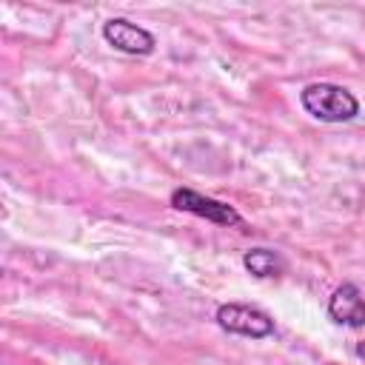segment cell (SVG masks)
I'll return each mask as SVG.
<instances>
[{
    "label": "cell",
    "mask_w": 365,
    "mask_h": 365,
    "mask_svg": "<svg viewBox=\"0 0 365 365\" xmlns=\"http://www.w3.org/2000/svg\"><path fill=\"white\" fill-rule=\"evenodd\" d=\"M103 37L108 46H114L123 54H151L157 40L151 31H145L143 26L123 20V17H111L103 23Z\"/></svg>",
    "instance_id": "4"
},
{
    "label": "cell",
    "mask_w": 365,
    "mask_h": 365,
    "mask_svg": "<svg viewBox=\"0 0 365 365\" xmlns=\"http://www.w3.org/2000/svg\"><path fill=\"white\" fill-rule=\"evenodd\" d=\"M302 108L322 123H348L359 114L356 97L336 83H311L299 94Z\"/></svg>",
    "instance_id": "1"
},
{
    "label": "cell",
    "mask_w": 365,
    "mask_h": 365,
    "mask_svg": "<svg viewBox=\"0 0 365 365\" xmlns=\"http://www.w3.org/2000/svg\"><path fill=\"white\" fill-rule=\"evenodd\" d=\"M171 205L177 211H188V214H197V217H205L208 222H217V225H240L242 217L240 211H234L231 205L220 202V200H211V197H202L191 188H177L171 194Z\"/></svg>",
    "instance_id": "3"
},
{
    "label": "cell",
    "mask_w": 365,
    "mask_h": 365,
    "mask_svg": "<svg viewBox=\"0 0 365 365\" xmlns=\"http://www.w3.org/2000/svg\"><path fill=\"white\" fill-rule=\"evenodd\" d=\"M217 325L228 334H240V336H251V339H262L268 334H274V319L254 308V305H240V302H228L217 308Z\"/></svg>",
    "instance_id": "2"
},
{
    "label": "cell",
    "mask_w": 365,
    "mask_h": 365,
    "mask_svg": "<svg viewBox=\"0 0 365 365\" xmlns=\"http://www.w3.org/2000/svg\"><path fill=\"white\" fill-rule=\"evenodd\" d=\"M242 265L248 268V274H254L259 279L282 277V271H285V259L277 251H271V248H251V251H245Z\"/></svg>",
    "instance_id": "6"
},
{
    "label": "cell",
    "mask_w": 365,
    "mask_h": 365,
    "mask_svg": "<svg viewBox=\"0 0 365 365\" xmlns=\"http://www.w3.org/2000/svg\"><path fill=\"white\" fill-rule=\"evenodd\" d=\"M328 314L339 325L365 328V291H359L354 282H342L328 299Z\"/></svg>",
    "instance_id": "5"
},
{
    "label": "cell",
    "mask_w": 365,
    "mask_h": 365,
    "mask_svg": "<svg viewBox=\"0 0 365 365\" xmlns=\"http://www.w3.org/2000/svg\"><path fill=\"white\" fill-rule=\"evenodd\" d=\"M356 356H362V359H365V342H359V345H356Z\"/></svg>",
    "instance_id": "7"
}]
</instances>
